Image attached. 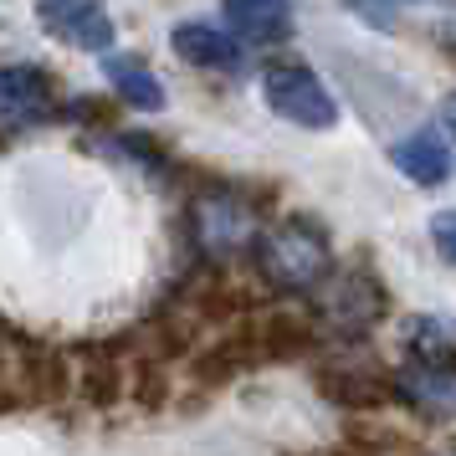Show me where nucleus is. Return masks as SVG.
I'll list each match as a JSON object with an SVG mask.
<instances>
[{"label":"nucleus","mask_w":456,"mask_h":456,"mask_svg":"<svg viewBox=\"0 0 456 456\" xmlns=\"http://www.w3.org/2000/svg\"><path fill=\"white\" fill-rule=\"evenodd\" d=\"M251 262H256V277L267 282L272 292L282 297H303V292H318L333 272V236L308 210H292L282 221L262 226L256 247H251Z\"/></svg>","instance_id":"f257e3e1"},{"label":"nucleus","mask_w":456,"mask_h":456,"mask_svg":"<svg viewBox=\"0 0 456 456\" xmlns=\"http://www.w3.org/2000/svg\"><path fill=\"white\" fill-rule=\"evenodd\" d=\"M185 216H190V241H195V251L206 262H236L262 236V216H256L247 190H236V185L195 190Z\"/></svg>","instance_id":"f03ea898"},{"label":"nucleus","mask_w":456,"mask_h":456,"mask_svg":"<svg viewBox=\"0 0 456 456\" xmlns=\"http://www.w3.org/2000/svg\"><path fill=\"white\" fill-rule=\"evenodd\" d=\"M390 313V288L385 277L374 272V262H354L344 272H329L323 282V297H318V329L329 338H344V344H359L364 333Z\"/></svg>","instance_id":"7ed1b4c3"},{"label":"nucleus","mask_w":456,"mask_h":456,"mask_svg":"<svg viewBox=\"0 0 456 456\" xmlns=\"http://www.w3.org/2000/svg\"><path fill=\"white\" fill-rule=\"evenodd\" d=\"M262 98L292 128L329 134L338 124V98H333V87L308 62H267L262 67Z\"/></svg>","instance_id":"20e7f679"},{"label":"nucleus","mask_w":456,"mask_h":456,"mask_svg":"<svg viewBox=\"0 0 456 456\" xmlns=\"http://www.w3.org/2000/svg\"><path fill=\"white\" fill-rule=\"evenodd\" d=\"M390 400L426 420H456V354L436 359L411 354L400 370H390Z\"/></svg>","instance_id":"39448f33"},{"label":"nucleus","mask_w":456,"mask_h":456,"mask_svg":"<svg viewBox=\"0 0 456 456\" xmlns=\"http://www.w3.org/2000/svg\"><path fill=\"white\" fill-rule=\"evenodd\" d=\"M57 118V87L42 67H0V134H26Z\"/></svg>","instance_id":"423d86ee"},{"label":"nucleus","mask_w":456,"mask_h":456,"mask_svg":"<svg viewBox=\"0 0 456 456\" xmlns=\"http://www.w3.org/2000/svg\"><path fill=\"white\" fill-rule=\"evenodd\" d=\"M37 21L57 37V42L77 46V52H113L118 26L108 16L103 0H37Z\"/></svg>","instance_id":"0eeeda50"},{"label":"nucleus","mask_w":456,"mask_h":456,"mask_svg":"<svg viewBox=\"0 0 456 456\" xmlns=\"http://www.w3.org/2000/svg\"><path fill=\"white\" fill-rule=\"evenodd\" d=\"M390 165L400 169L411 185L436 190V185H446V180L456 175V149H452V139H446V128L420 124V128L400 134V139L390 144Z\"/></svg>","instance_id":"6e6552de"},{"label":"nucleus","mask_w":456,"mask_h":456,"mask_svg":"<svg viewBox=\"0 0 456 456\" xmlns=\"http://www.w3.org/2000/svg\"><path fill=\"white\" fill-rule=\"evenodd\" d=\"M169 46H175L180 62L206 67V72H241L247 67V42L210 21H180L169 31Z\"/></svg>","instance_id":"1a4fd4ad"},{"label":"nucleus","mask_w":456,"mask_h":456,"mask_svg":"<svg viewBox=\"0 0 456 456\" xmlns=\"http://www.w3.org/2000/svg\"><path fill=\"white\" fill-rule=\"evenodd\" d=\"M313 385H318V395L333 400L338 411H379V405H390V370H370V364L329 359Z\"/></svg>","instance_id":"9d476101"},{"label":"nucleus","mask_w":456,"mask_h":456,"mask_svg":"<svg viewBox=\"0 0 456 456\" xmlns=\"http://www.w3.org/2000/svg\"><path fill=\"white\" fill-rule=\"evenodd\" d=\"M221 11L247 46H282L297 31V0H221Z\"/></svg>","instance_id":"9b49d317"},{"label":"nucleus","mask_w":456,"mask_h":456,"mask_svg":"<svg viewBox=\"0 0 456 456\" xmlns=\"http://www.w3.org/2000/svg\"><path fill=\"white\" fill-rule=\"evenodd\" d=\"M251 333L262 344V359H308L323 344V329L297 308H267L251 318Z\"/></svg>","instance_id":"f8f14e48"},{"label":"nucleus","mask_w":456,"mask_h":456,"mask_svg":"<svg viewBox=\"0 0 456 456\" xmlns=\"http://www.w3.org/2000/svg\"><path fill=\"white\" fill-rule=\"evenodd\" d=\"M103 77L113 83V93H118L128 108H139V113H159V108L169 103L165 83H159L154 67L139 62V57H108L103 52Z\"/></svg>","instance_id":"ddd939ff"},{"label":"nucleus","mask_w":456,"mask_h":456,"mask_svg":"<svg viewBox=\"0 0 456 456\" xmlns=\"http://www.w3.org/2000/svg\"><path fill=\"white\" fill-rule=\"evenodd\" d=\"M400 344L415 359H436V354H456V318L446 313H411L400 323Z\"/></svg>","instance_id":"4468645a"},{"label":"nucleus","mask_w":456,"mask_h":456,"mask_svg":"<svg viewBox=\"0 0 456 456\" xmlns=\"http://www.w3.org/2000/svg\"><path fill=\"white\" fill-rule=\"evenodd\" d=\"M77 390L93 400V405H113L118 395H124V364L113 359V354H93V364L83 370V379H77Z\"/></svg>","instance_id":"2eb2a0df"},{"label":"nucleus","mask_w":456,"mask_h":456,"mask_svg":"<svg viewBox=\"0 0 456 456\" xmlns=\"http://www.w3.org/2000/svg\"><path fill=\"white\" fill-rule=\"evenodd\" d=\"M415 0H344V11H354V21L374 26V31H395V11H411Z\"/></svg>","instance_id":"dca6fc26"},{"label":"nucleus","mask_w":456,"mask_h":456,"mask_svg":"<svg viewBox=\"0 0 456 456\" xmlns=\"http://www.w3.org/2000/svg\"><path fill=\"white\" fill-rule=\"evenodd\" d=\"M431 247L441 251V262L456 267V210H436L431 216Z\"/></svg>","instance_id":"f3484780"},{"label":"nucleus","mask_w":456,"mask_h":456,"mask_svg":"<svg viewBox=\"0 0 456 456\" xmlns=\"http://www.w3.org/2000/svg\"><path fill=\"white\" fill-rule=\"evenodd\" d=\"M441 124L452 128V139H456V93H446V98H441Z\"/></svg>","instance_id":"a211bd4d"}]
</instances>
